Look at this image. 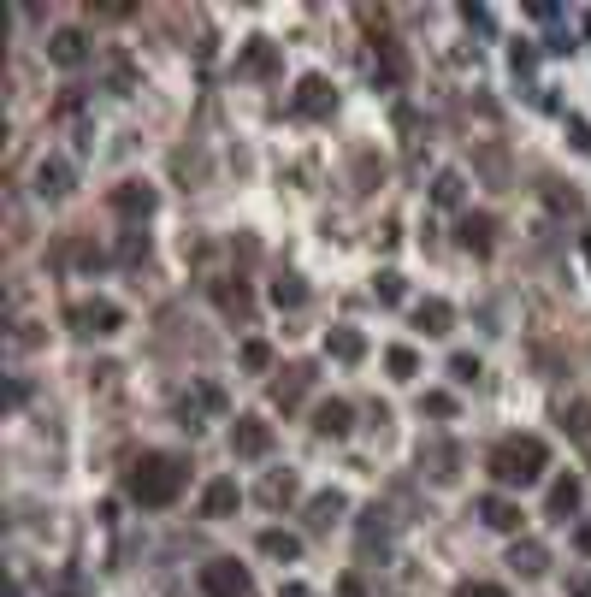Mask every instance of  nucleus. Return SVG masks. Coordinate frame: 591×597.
I'll return each mask as SVG.
<instances>
[{
    "instance_id": "nucleus-1",
    "label": "nucleus",
    "mask_w": 591,
    "mask_h": 597,
    "mask_svg": "<svg viewBox=\"0 0 591 597\" xmlns=\"http://www.w3.org/2000/svg\"><path fill=\"white\" fill-rule=\"evenodd\" d=\"M184 479H190V467L178 462V456L148 450V456H136L131 473H125V497L142 503V509H172V503L184 497Z\"/></svg>"
},
{
    "instance_id": "nucleus-2",
    "label": "nucleus",
    "mask_w": 591,
    "mask_h": 597,
    "mask_svg": "<svg viewBox=\"0 0 591 597\" xmlns=\"http://www.w3.org/2000/svg\"><path fill=\"white\" fill-rule=\"evenodd\" d=\"M491 479L503 485V491H526V485H538L544 479V467H550V450H544V438H532V432H515V438H503L491 456Z\"/></svg>"
},
{
    "instance_id": "nucleus-3",
    "label": "nucleus",
    "mask_w": 591,
    "mask_h": 597,
    "mask_svg": "<svg viewBox=\"0 0 591 597\" xmlns=\"http://www.w3.org/2000/svg\"><path fill=\"white\" fill-rule=\"evenodd\" d=\"M201 592H207V597H255V580H249V568H243V562L213 556V562H201Z\"/></svg>"
},
{
    "instance_id": "nucleus-4",
    "label": "nucleus",
    "mask_w": 591,
    "mask_h": 597,
    "mask_svg": "<svg viewBox=\"0 0 591 597\" xmlns=\"http://www.w3.org/2000/svg\"><path fill=\"white\" fill-rule=\"evenodd\" d=\"M231 456H243V462H261V456H272V420L237 414V426H231Z\"/></svg>"
},
{
    "instance_id": "nucleus-5",
    "label": "nucleus",
    "mask_w": 591,
    "mask_h": 597,
    "mask_svg": "<svg viewBox=\"0 0 591 597\" xmlns=\"http://www.w3.org/2000/svg\"><path fill=\"white\" fill-rule=\"evenodd\" d=\"M290 113H296V119H331V113H337V89H331L326 77H302Z\"/></svg>"
},
{
    "instance_id": "nucleus-6",
    "label": "nucleus",
    "mask_w": 591,
    "mask_h": 597,
    "mask_svg": "<svg viewBox=\"0 0 591 597\" xmlns=\"http://www.w3.org/2000/svg\"><path fill=\"white\" fill-rule=\"evenodd\" d=\"M66 320H71L83 337H113L119 326H125V308H113V302H77Z\"/></svg>"
},
{
    "instance_id": "nucleus-7",
    "label": "nucleus",
    "mask_w": 591,
    "mask_h": 597,
    "mask_svg": "<svg viewBox=\"0 0 591 597\" xmlns=\"http://www.w3.org/2000/svg\"><path fill=\"white\" fill-rule=\"evenodd\" d=\"M284 71V54H278V42H266V36H255L243 54H237V77H278Z\"/></svg>"
},
{
    "instance_id": "nucleus-8",
    "label": "nucleus",
    "mask_w": 591,
    "mask_h": 597,
    "mask_svg": "<svg viewBox=\"0 0 591 597\" xmlns=\"http://www.w3.org/2000/svg\"><path fill=\"white\" fill-rule=\"evenodd\" d=\"M373 83H379V89H402V83H408V54H402V42H391V36H379Z\"/></svg>"
},
{
    "instance_id": "nucleus-9",
    "label": "nucleus",
    "mask_w": 591,
    "mask_h": 597,
    "mask_svg": "<svg viewBox=\"0 0 591 597\" xmlns=\"http://www.w3.org/2000/svg\"><path fill=\"white\" fill-rule=\"evenodd\" d=\"M89 54H95V42H89L83 30H54V36H48V60H54V66L77 71Z\"/></svg>"
},
{
    "instance_id": "nucleus-10",
    "label": "nucleus",
    "mask_w": 591,
    "mask_h": 597,
    "mask_svg": "<svg viewBox=\"0 0 591 597\" xmlns=\"http://www.w3.org/2000/svg\"><path fill=\"white\" fill-rule=\"evenodd\" d=\"M456 243L473 249V255H491V249H497V219H491V213H461Z\"/></svg>"
},
{
    "instance_id": "nucleus-11",
    "label": "nucleus",
    "mask_w": 591,
    "mask_h": 597,
    "mask_svg": "<svg viewBox=\"0 0 591 597\" xmlns=\"http://www.w3.org/2000/svg\"><path fill=\"white\" fill-rule=\"evenodd\" d=\"M154 207H160V196H154V184H119V190H113V213H119V219H148V213H154Z\"/></svg>"
},
{
    "instance_id": "nucleus-12",
    "label": "nucleus",
    "mask_w": 591,
    "mask_h": 597,
    "mask_svg": "<svg viewBox=\"0 0 591 597\" xmlns=\"http://www.w3.org/2000/svg\"><path fill=\"white\" fill-rule=\"evenodd\" d=\"M71 184H77V172H71V160H42L36 166V196L42 201H60V196H71Z\"/></svg>"
},
{
    "instance_id": "nucleus-13",
    "label": "nucleus",
    "mask_w": 591,
    "mask_h": 597,
    "mask_svg": "<svg viewBox=\"0 0 591 597\" xmlns=\"http://www.w3.org/2000/svg\"><path fill=\"white\" fill-rule=\"evenodd\" d=\"M580 497H586V485H580L574 473H562V479L550 485V503H544V515L568 527V521H574V509H580Z\"/></svg>"
},
{
    "instance_id": "nucleus-14",
    "label": "nucleus",
    "mask_w": 591,
    "mask_h": 597,
    "mask_svg": "<svg viewBox=\"0 0 591 597\" xmlns=\"http://www.w3.org/2000/svg\"><path fill=\"white\" fill-rule=\"evenodd\" d=\"M237 503H243V485H237V479H213V485L201 491V515H207V521L237 515Z\"/></svg>"
},
{
    "instance_id": "nucleus-15",
    "label": "nucleus",
    "mask_w": 591,
    "mask_h": 597,
    "mask_svg": "<svg viewBox=\"0 0 591 597\" xmlns=\"http://www.w3.org/2000/svg\"><path fill=\"white\" fill-rule=\"evenodd\" d=\"M213 302H219L225 320H249V308H255V296H249L243 278H237V284H231V278H213Z\"/></svg>"
},
{
    "instance_id": "nucleus-16",
    "label": "nucleus",
    "mask_w": 591,
    "mask_h": 597,
    "mask_svg": "<svg viewBox=\"0 0 591 597\" xmlns=\"http://www.w3.org/2000/svg\"><path fill=\"white\" fill-rule=\"evenodd\" d=\"M349 426H355V408H349L343 397H326L320 408H314V432H320V438H343Z\"/></svg>"
},
{
    "instance_id": "nucleus-17",
    "label": "nucleus",
    "mask_w": 591,
    "mask_h": 597,
    "mask_svg": "<svg viewBox=\"0 0 591 597\" xmlns=\"http://www.w3.org/2000/svg\"><path fill=\"white\" fill-rule=\"evenodd\" d=\"M450 326H456V308H450V302H438V296H432V302H414V332L444 337Z\"/></svg>"
},
{
    "instance_id": "nucleus-18",
    "label": "nucleus",
    "mask_w": 591,
    "mask_h": 597,
    "mask_svg": "<svg viewBox=\"0 0 591 597\" xmlns=\"http://www.w3.org/2000/svg\"><path fill=\"white\" fill-rule=\"evenodd\" d=\"M326 355H331V361H343V367H355V361L367 355V337L355 332V326H331V332H326Z\"/></svg>"
},
{
    "instance_id": "nucleus-19",
    "label": "nucleus",
    "mask_w": 591,
    "mask_h": 597,
    "mask_svg": "<svg viewBox=\"0 0 591 597\" xmlns=\"http://www.w3.org/2000/svg\"><path fill=\"white\" fill-rule=\"evenodd\" d=\"M479 521L491 532H521V503H509V497H479Z\"/></svg>"
},
{
    "instance_id": "nucleus-20",
    "label": "nucleus",
    "mask_w": 591,
    "mask_h": 597,
    "mask_svg": "<svg viewBox=\"0 0 591 597\" xmlns=\"http://www.w3.org/2000/svg\"><path fill=\"white\" fill-rule=\"evenodd\" d=\"M509 568H515L521 580H538V574L550 568V550H544V544H532V538H515V550H509Z\"/></svg>"
},
{
    "instance_id": "nucleus-21",
    "label": "nucleus",
    "mask_w": 591,
    "mask_h": 597,
    "mask_svg": "<svg viewBox=\"0 0 591 597\" xmlns=\"http://www.w3.org/2000/svg\"><path fill=\"white\" fill-rule=\"evenodd\" d=\"M391 509H379V503H373V509H367V521H361V556H373V544H379V556H385V544H391Z\"/></svg>"
},
{
    "instance_id": "nucleus-22",
    "label": "nucleus",
    "mask_w": 591,
    "mask_h": 597,
    "mask_svg": "<svg viewBox=\"0 0 591 597\" xmlns=\"http://www.w3.org/2000/svg\"><path fill=\"white\" fill-rule=\"evenodd\" d=\"M308 385H314V367H284V379L272 385V402H278V408H296Z\"/></svg>"
},
{
    "instance_id": "nucleus-23",
    "label": "nucleus",
    "mask_w": 591,
    "mask_h": 597,
    "mask_svg": "<svg viewBox=\"0 0 591 597\" xmlns=\"http://www.w3.org/2000/svg\"><path fill=\"white\" fill-rule=\"evenodd\" d=\"M343 509H349V497H343V491H320V497L308 503V527H314V532H326L331 521L343 515Z\"/></svg>"
},
{
    "instance_id": "nucleus-24",
    "label": "nucleus",
    "mask_w": 591,
    "mask_h": 597,
    "mask_svg": "<svg viewBox=\"0 0 591 597\" xmlns=\"http://www.w3.org/2000/svg\"><path fill=\"white\" fill-rule=\"evenodd\" d=\"M562 432H568L580 450H591V402H568V408H562Z\"/></svg>"
},
{
    "instance_id": "nucleus-25",
    "label": "nucleus",
    "mask_w": 591,
    "mask_h": 597,
    "mask_svg": "<svg viewBox=\"0 0 591 597\" xmlns=\"http://www.w3.org/2000/svg\"><path fill=\"white\" fill-rule=\"evenodd\" d=\"M261 550L272 556V562H296V556H302V538H296V532L266 527V532H261Z\"/></svg>"
},
{
    "instance_id": "nucleus-26",
    "label": "nucleus",
    "mask_w": 591,
    "mask_h": 597,
    "mask_svg": "<svg viewBox=\"0 0 591 597\" xmlns=\"http://www.w3.org/2000/svg\"><path fill=\"white\" fill-rule=\"evenodd\" d=\"M225 408V391L219 385H196V402L184 397V426H201L196 414H219Z\"/></svg>"
},
{
    "instance_id": "nucleus-27",
    "label": "nucleus",
    "mask_w": 591,
    "mask_h": 597,
    "mask_svg": "<svg viewBox=\"0 0 591 597\" xmlns=\"http://www.w3.org/2000/svg\"><path fill=\"white\" fill-rule=\"evenodd\" d=\"M420 462H432V479H456L461 450H456V444H426V450H420Z\"/></svg>"
},
{
    "instance_id": "nucleus-28",
    "label": "nucleus",
    "mask_w": 591,
    "mask_h": 597,
    "mask_svg": "<svg viewBox=\"0 0 591 597\" xmlns=\"http://www.w3.org/2000/svg\"><path fill=\"white\" fill-rule=\"evenodd\" d=\"M296 497V473H266V485H261V503L266 509H284Z\"/></svg>"
},
{
    "instance_id": "nucleus-29",
    "label": "nucleus",
    "mask_w": 591,
    "mask_h": 597,
    "mask_svg": "<svg viewBox=\"0 0 591 597\" xmlns=\"http://www.w3.org/2000/svg\"><path fill=\"white\" fill-rule=\"evenodd\" d=\"M272 302H278V308H302V302H308V284H302L296 272H284V278H272Z\"/></svg>"
},
{
    "instance_id": "nucleus-30",
    "label": "nucleus",
    "mask_w": 591,
    "mask_h": 597,
    "mask_svg": "<svg viewBox=\"0 0 591 597\" xmlns=\"http://www.w3.org/2000/svg\"><path fill=\"white\" fill-rule=\"evenodd\" d=\"M461 196H467V178H461V172H438L432 201H438V207H461Z\"/></svg>"
},
{
    "instance_id": "nucleus-31",
    "label": "nucleus",
    "mask_w": 591,
    "mask_h": 597,
    "mask_svg": "<svg viewBox=\"0 0 591 597\" xmlns=\"http://www.w3.org/2000/svg\"><path fill=\"white\" fill-rule=\"evenodd\" d=\"M385 367H391V379H414V373H420V355H414L408 343H396V349H385Z\"/></svg>"
},
{
    "instance_id": "nucleus-32",
    "label": "nucleus",
    "mask_w": 591,
    "mask_h": 597,
    "mask_svg": "<svg viewBox=\"0 0 591 597\" xmlns=\"http://www.w3.org/2000/svg\"><path fill=\"white\" fill-rule=\"evenodd\" d=\"M373 296H379L385 308H396V302H402L408 290H402V278H396V272H379V278H373Z\"/></svg>"
},
{
    "instance_id": "nucleus-33",
    "label": "nucleus",
    "mask_w": 591,
    "mask_h": 597,
    "mask_svg": "<svg viewBox=\"0 0 591 597\" xmlns=\"http://www.w3.org/2000/svg\"><path fill=\"white\" fill-rule=\"evenodd\" d=\"M119 261H125V266L148 261V231H125V243H119Z\"/></svg>"
},
{
    "instance_id": "nucleus-34",
    "label": "nucleus",
    "mask_w": 591,
    "mask_h": 597,
    "mask_svg": "<svg viewBox=\"0 0 591 597\" xmlns=\"http://www.w3.org/2000/svg\"><path fill=\"white\" fill-rule=\"evenodd\" d=\"M544 196H550V207L556 213H580L586 201H580V190H562V184H544Z\"/></svg>"
},
{
    "instance_id": "nucleus-35",
    "label": "nucleus",
    "mask_w": 591,
    "mask_h": 597,
    "mask_svg": "<svg viewBox=\"0 0 591 597\" xmlns=\"http://www.w3.org/2000/svg\"><path fill=\"white\" fill-rule=\"evenodd\" d=\"M243 367H249V373H266V367H272V349H266L261 337H249V343H243Z\"/></svg>"
},
{
    "instance_id": "nucleus-36",
    "label": "nucleus",
    "mask_w": 591,
    "mask_h": 597,
    "mask_svg": "<svg viewBox=\"0 0 591 597\" xmlns=\"http://www.w3.org/2000/svg\"><path fill=\"white\" fill-rule=\"evenodd\" d=\"M509 60H515V77H532V66H538V48H532V42H515V54H509Z\"/></svg>"
},
{
    "instance_id": "nucleus-37",
    "label": "nucleus",
    "mask_w": 591,
    "mask_h": 597,
    "mask_svg": "<svg viewBox=\"0 0 591 597\" xmlns=\"http://www.w3.org/2000/svg\"><path fill=\"white\" fill-rule=\"evenodd\" d=\"M456 597H509L503 586H491V580H461Z\"/></svg>"
},
{
    "instance_id": "nucleus-38",
    "label": "nucleus",
    "mask_w": 591,
    "mask_h": 597,
    "mask_svg": "<svg viewBox=\"0 0 591 597\" xmlns=\"http://www.w3.org/2000/svg\"><path fill=\"white\" fill-rule=\"evenodd\" d=\"M450 379H456V385H473V379H479V361H473V355H456V361H450Z\"/></svg>"
},
{
    "instance_id": "nucleus-39",
    "label": "nucleus",
    "mask_w": 591,
    "mask_h": 597,
    "mask_svg": "<svg viewBox=\"0 0 591 597\" xmlns=\"http://www.w3.org/2000/svg\"><path fill=\"white\" fill-rule=\"evenodd\" d=\"M461 18H467V24H473L479 36H491V30H497V18H491L485 6H461Z\"/></svg>"
},
{
    "instance_id": "nucleus-40",
    "label": "nucleus",
    "mask_w": 591,
    "mask_h": 597,
    "mask_svg": "<svg viewBox=\"0 0 591 597\" xmlns=\"http://www.w3.org/2000/svg\"><path fill=\"white\" fill-rule=\"evenodd\" d=\"M420 414H456V397H444V391H432V397H420Z\"/></svg>"
},
{
    "instance_id": "nucleus-41",
    "label": "nucleus",
    "mask_w": 591,
    "mask_h": 597,
    "mask_svg": "<svg viewBox=\"0 0 591 597\" xmlns=\"http://www.w3.org/2000/svg\"><path fill=\"white\" fill-rule=\"evenodd\" d=\"M526 12H532V18H538V24H556V18H562V12H556V6H544V0H532V6H526Z\"/></svg>"
},
{
    "instance_id": "nucleus-42",
    "label": "nucleus",
    "mask_w": 591,
    "mask_h": 597,
    "mask_svg": "<svg viewBox=\"0 0 591 597\" xmlns=\"http://www.w3.org/2000/svg\"><path fill=\"white\" fill-rule=\"evenodd\" d=\"M574 544H580V550H586V556H591V521H586V527H580V532H574Z\"/></svg>"
},
{
    "instance_id": "nucleus-43",
    "label": "nucleus",
    "mask_w": 591,
    "mask_h": 597,
    "mask_svg": "<svg viewBox=\"0 0 591 597\" xmlns=\"http://www.w3.org/2000/svg\"><path fill=\"white\" fill-rule=\"evenodd\" d=\"M574 597H591V580H574Z\"/></svg>"
},
{
    "instance_id": "nucleus-44",
    "label": "nucleus",
    "mask_w": 591,
    "mask_h": 597,
    "mask_svg": "<svg viewBox=\"0 0 591 597\" xmlns=\"http://www.w3.org/2000/svg\"><path fill=\"white\" fill-rule=\"evenodd\" d=\"M580 249H586V261H591V231H586V237H580Z\"/></svg>"
}]
</instances>
